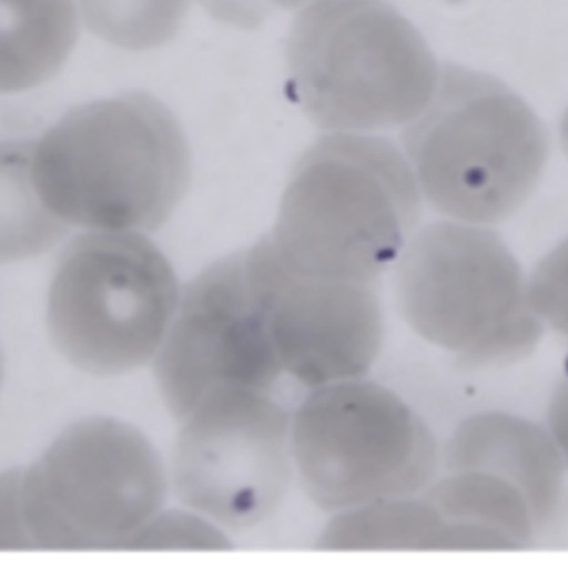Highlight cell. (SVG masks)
<instances>
[{
	"label": "cell",
	"instance_id": "obj_1",
	"mask_svg": "<svg viewBox=\"0 0 568 567\" xmlns=\"http://www.w3.org/2000/svg\"><path fill=\"white\" fill-rule=\"evenodd\" d=\"M190 176L185 132L149 93L83 103L33 140L40 202L82 232H155L182 202Z\"/></svg>",
	"mask_w": 568,
	"mask_h": 567
},
{
	"label": "cell",
	"instance_id": "obj_2",
	"mask_svg": "<svg viewBox=\"0 0 568 567\" xmlns=\"http://www.w3.org/2000/svg\"><path fill=\"white\" fill-rule=\"evenodd\" d=\"M420 203L409 162L393 143L333 133L297 160L270 239L300 275L376 283L416 232Z\"/></svg>",
	"mask_w": 568,
	"mask_h": 567
},
{
	"label": "cell",
	"instance_id": "obj_3",
	"mask_svg": "<svg viewBox=\"0 0 568 567\" xmlns=\"http://www.w3.org/2000/svg\"><path fill=\"white\" fill-rule=\"evenodd\" d=\"M403 145L423 200L447 220L484 226L523 209L549 156L542 122L516 92L453 63Z\"/></svg>",
	"mask_w": 568,
	"mask_h": 567
},
{
	"label": "cell",
	"instance_id": "obj_4",
	"mask_svg": "<svg viewBox=\"0 0 568 567\" xmlns=\"http://www.w3.org/2000/svg\"><path fill=\"white\" fill-rule=\"evenodd\" d=\"M286 63L303 112L336 133L407 125L440 75L419 30L387 0L304 7L287 36Z\"/></svg>",
	"mask_w": 568,
	"mask_h": 567
},
{
	"label": "cell",
	"instance_id": "obj_5",
	"mask_svg": "<svg viewBox=\"0 0 568 567\" xmlns=\"http://www.w3.org/2000/svg\"><path fill=\"white\" fill-rule=\"evenodd\" d=\"M393 292L404 323L467 369L523 362L546 333L529 280L489 226L444 220L414 232L394 263Z\"/></svg>",
	"mask_w": 568,
	"mask_h": 567
},
{
	"label": "cell",
	"instance_id": "obj_6",
	"mask_svg": "<svg viewBox=\"0 0 568 567\" xmlns=\"http://www.w3.org/2000/svg\"><path fill=\"white\" fill-rule=\"evenodd\" d=\"M182 288L165 253L133 232H83L60 253L47 293L50 342L73 368L115 378L152 365Z\"/></svg>",
	"mask_w": 568,
	"mask_h": 567
},
{
	"label": "cell",
	"instance_id": "obj_7",
	"mask_svg": "<svg viewBox=\"0 0 568 567\" xmlns=\"http://www.w3.org/2000/svg\"><path fill=\"white\" fill-rule=\"evenodd\" d=\"M169 472L136 426L85 416L23 468L22 503L37 551H123L162 512Z\"/></svg>",
	"mask_w": 568,
	"mask_h": 567
},
{
	"label": "cell",
	"instance_id": "obj_8",
	"mask_svg": "<svg viewBox=\"0 0 568 567\" xmlns=\"http://www.w3.org/2000/svg\"><path fill=\"white\" fill-rule=\"evenodd\" d=\"M291 458L307 498L329 513L424 495L443 463L423 418L366 376L310 389L291 415Z\"/></svg>",
	"mask_w": 568,
	"mask_h": 567
},
{
	"label": "cell",
	"instance_id": "obj_9",
	"mask_svg": "<svg viewBox=\"0 0 568 567\" xmlns=\"http://www.w3.org/2000/svg\"><path fill=\"white\" fill-rule=\"evenodd\" d=\"M270 393L215 389L179 422L176 499L226 533L272 518L293 482L291 415Z\"/></svg>",
	"mask_w": 568,
	"mask_h": 567
},
{
	"label": "cell",
	"instance_id": "obj_10",
	"mask_svg": "<svg viewBox=\"0 0 568 567\" xmlns=\"http://www.w3.org/2000/svg\"><path fill=\"white\" fill-rule=\"evenodd\" d=\"M153 373L176 422L215 389L272 392L284 373L245 250L216 260L186 283Z\"/></svg>",
	"mask_w": 568,
	"mask_h": 567
},
{
	"label": "cell",
	"instance_id": "obj_11",
	"mask_svg": "<svg viewBox=\"0 0 568 567\" xmlns=\"http://www.w3.org/2000/svg\"><path fill=\"white\" fill-rule=\"evenodd\" d=\"M245 253L283 373L310 389L364 378L386 336L377 283L300 275L283 262L270 235Z\"/></svg>",
	"mask_w": 568,
	"mask_h": 567
},
{
	"label": "cell",
	"instance_id": "obj_12",
	"mask_svg": "<svg viewBox=\"0 0 568 567\" xmlns=\"http://www.w3.org/2000/svg\"><path fill=\"white\" fill-rule=\"evenodd\" d=\"M446 472H483L510 483L529 505L537 529L556 515L566 462L547 428L509 415L479 413L464 419L440 455Z\"/></svg>",
	"mask_w": 568,
	"mask_h": 567
},
{
	"label": "cell",
	"instance_id": "obj_13",
	"mask_svg": "<svg viewBox=\"0 0 568 567\" xmlns=\"http://www.w3.org/2000/svg\"><path fill=\"white\" fill-rule=\"evenodd\" d=\"M82 27L75 0H0V95L50 82Z\"/></svg>",
	"mask_w": 568,
	"mask_h": 567
},
{
	"label": "cell",
	"instance_id": "obj_14",
	"mask_svg": "<svg viewBox=\"0 0 568 567\" xmlns=\"http://www.w3.org/2000/svg\"><path fill=\"white\" fill-rule=\"evenodd\" d=\"M446 519L424 495L383 499L334 513L321 551H434Z\"/></svg>",
	"mask_w": 568,
	"mask_h": 567
},
{
	"label": "cell",
	"instance_id": "obj_15",
	"mask_svg": "<svg viewBox=\"0 0 568 567\" xmlns=\"http://www.w3.org/2000/svg\"><path fill=\"white\" fill-rule=\"evenodd\" d=\"M32 153L33 140H0V266L50 252L70 230L37 195Z\"/></svg>",
	"mask_w": 568,
	"mask_h": 567
},
{
	"label": "cell",
	"instance_id": "obj_16",
	"mask_svg": "<svg viewBox=\"0 0 568 567\" xmlns=\"http://www.w3.org/2000/svg\"><path fill=\"white\" fill-rule=\"evenodd\" d=\"M447 522L483 526L526 548L537 529L524 496L510 483L483 472H446L424 493Z\"/></svg>",
	"mask_w": 568,
	"mask_h": 567
},
{
	"label": "cell",
	"instance_id": "obj_17",
	"mask_svg": "<svg viewBox=\"0 0 568 567\" xmlns=\"http://www.w3.org/2000/svg\"><path fill=\"white\" fill-rule=\"evenodd\" d=\"M82 26L116 49H156L170 42L189 16L192 0H75Z\"/></svg>",
	"mask_w": 568,
	"mask_h": 567
},
{
	"label": "cell",
	"instance_id": "obj_18",
	"mask_svg": "<svg viewBox=\"0 0 568 567\" xmlns=\"http://www.w3.org/2000/svg\"><path fill=\"white\" fill-rule=\"evenodd\" d=\"M226 531L192 509H172L153 516L123 551H230Z\"/></svg>",
	"mask_w": 568,
	"mask_h": 567
},
{
	"label": "cell",
	"instance_id": "obj_19",
	"mask_svg": "<svg viewBox=\"0 0 568 567\" xmlns=\"http://www.w3.org/2000/svg\"><path fill=\"white\" fill-rule=\"evenodd\" d=\"M529 300L546 330L568 348V239L547 253L529 279Z\"/></svg>",
	"mask_w": 568,
	"mask_h": 567
},
{
	"label": "cell",
	"instance_id": "obj_20",
	"mask_svg": "<svg viewBox=\"0 0 568 567\" xmlns=\"http://www.w3.org/2000/svg\"><path fill=\"white\" fill-rule=\"evenodd\" d=\"M23 468L0 472V553L37 551L22 503Z\"/></svg>",
	"mask_w": 568,
	"mask_h": 567
},
{
	"label": "cell",
	"instance_id": "obj_21",
	"mask_svg": "<svg viewBox=\"0 0 568 567\" xmlns=\"http://www.w3.org/2000/svg\"><path fill=\"white\" fill-rule=\"evenodd\" d=\"M210 17L236 27L253 30L282 10L304 9L316 0H199Z\"/></svg>",
	"mask_w": 568,
	"mask_h": 567
},
{
	"label": "cell",
	"instance_id": "obj_22",
	"mask_svg": "<svg viewBox=\"0 0 568 567\" xmlns=\"http://www.w3.org/2000/svg\"><path fill=\"white\" fill-rule=\"evenodd\" d=\"M547 432L552 436L568 468V379L557 385L547 412Z\"/></svg>",
	"mask_w": 568,
	"mask_h": 567
},
{
	"label": "cell",
	"instance_id": "obj_23",
	"mask_svg": "<svg viewBox=\"0 0 568 567\" xmlns=\"http://www.w3.org/2000/svg\"><path fill=\"white\" fill-rule=\"evenodd\" d=\"M560 135H562V145L566 149L568 155V110L566 117L562 120V129H560Z\"/></svg>",
	"mask_w": 568,
	"mask_h": 567
},
{
	"label": "cell",
	"instance_id": "obj_24",
	"mask_svg": "<svg viewBox=\"0 0 568 567\" xmlns=\"http://www.w3.org/2000/svg\"><path fill=\"white\" fill-rule=\"evenodd\" d=\"M6 355H3L2 346H0V392H2L3 382H6Z\"/></svg>",
	"mask_w": 568,
	"mask_h": 567
}]
</instances>
